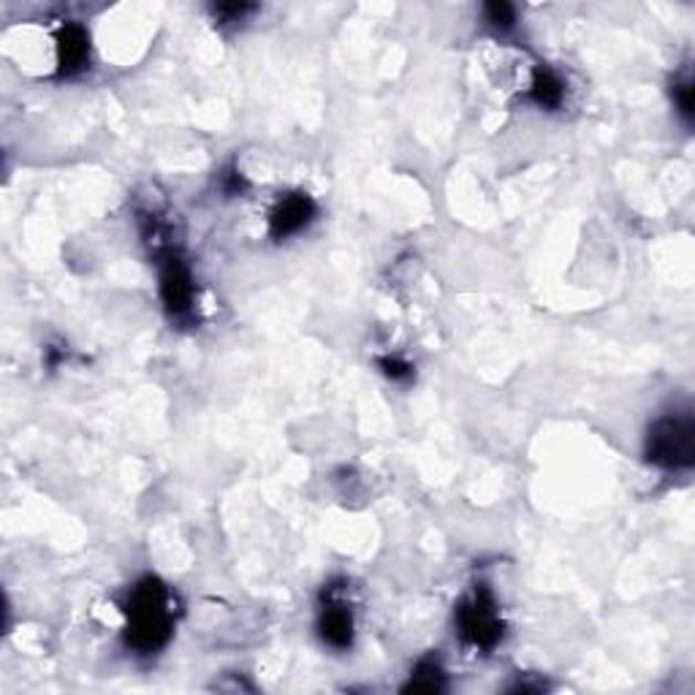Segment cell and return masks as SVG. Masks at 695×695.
I'll return each mask as SVG.
<instances>
[{
  "label": "cell",
  "instance_id": "6da1fadb",
  "mask_svg": "<svg viewBox=\"0 0 695 695\" xmlns=\"http://www.w3.org/2000/svg\"><path fill=\"white\" fill-rule=\"evenodd\" d=\"M125 641L139 655L164 650L174 631V603L169 587L160 579L145 577L136 581L125 603Z\"/></svg>",
  "mask_w": 695,
  "mask_h": 695
},
{
  "label": "cell",
  "instance_id": "7a4b0ae2",
  "mask_svg": "<svg viewBox=\"0 0 695 695\" xmlns=\"http://www.w3.org/2000/svg\"><path fill=\"white\" fill-rule=\"evenodd\" d=\"M646 459L663 470H687L695 459V424L691 416L657 418L646 435Z\"/></svg>",
  "mask_w": 695,
  "mask_h": 695
},
{
  "label": "cell",
  "instance_id": "3957f363",
  "mask_svg": "<svg viewBox=\"0 0 695 695\" xmlns=\"http://www.w3.org/2000/svg\"><path fill=\"white\" fill-rule=\"evenodd\" d=\"M457 631L465 644L476 650H495L502 639V616L487 587H476L457 606Z\"/></svg>",
  "mask_w": 695,
  "mask_h": 695
},
{
  "label": "cell",
  "instance_id": "277c9868",
  "mask_svg": "<svg viewBox=\"0 0 695 695\" xmlns=\"http://www.w3.org/2000/svg\"><path fill=\"white\" fill-rule=\"evenodd\" d=\"M158 289L164 308L174 319H185L194 310V278H190L188 263L174 256L172 250H166L158 261Z\"/></svg>",
  "mask_w": 695,
  "mask_h": 695
},
{
  "label": "cell",
  "instance_id": "5b68a950",
  "mask_svg": "<svg viewBox=\"0 0 695 695\" xmlns=\"http://www.w3.org/2000/svg\"><path fill=\"white\" fill-rule=\"evenodd\" d=\"M315 218V204L308 194H289L274 204L272 215H269V234L272 239H289L297 237L310 226Z\"/></svg>",
  "mask_w": 695,
  "mask_h": 695
},
{
  "label": "cell",
  "instance_id": "8992f818",
  "mask_svg": "<svg viewBox=\"0 0 695 695\" xmlns=\"http://www.w3.org/2000/svg\"><path fill=\"white\" fill-rule=\"evenodd\" d=\"M353 611L343 598H326L319 611V636L326 646L343 652L353 644Z\"/></svg>",
  "mask_w": 695,
  "mask_h": 695
},
{
  "label": "cell",
  "instance_id": "52a82bcc",
  "mask_svg": "<svg viewBox=\"0 0 695 695\" xmlns=\"http://www.w3.org/2000/svg\"><path fill=\"white\" fill-rule=\"evenodd\" d=\"M55 52H58V69L60 74L71 76L80 74L82 69L90 63V35L82 25H63L58 30L55 39Z\"/></svg>",
  "mask_w": 695,
  "mask_h": 695
},
{
  "label": "cell",
  "instance_id": "ba28073f",
  "mask_svg": "<svg viewBox=\"0 0 695 695\" xmlns=\"http://www.w3.org/2000/svg\"><path fill=\"white\" fill-rule=\"evenodd\" d=\"M530 98L536 101L541 110H560L562 101H566V82L560 80V74L551 69H538L532 76L530 85Z\"/></svg>",
  "mask_w": 695,
  "mask_h": 695
},
{
  "label": "cell",
  "instance_id": "9c48e42d",
  "mask_svg": "<svg viewBox=\"0 0 695 695\" xmlns=\"http://www.w3.org/2000/svg\"><path fill=\"white\" fill-rule=\"evenodd\" d=\"M446 687V674L437 666L435 661H422L416 666V671L411 674V682H407L405 691H416V693H437Z\"/></svg>",
  "mask_w": 695,
  "mask_h": 695
},
{
  "label": "cell",
  "instance_id": "30bf717a",
  "mask_svg": "<svg viewBox=\"0 0 695 695\" xmlns=\"http://www.w3.org/2000/svg\"><path fill=\"white\" fill-rule=\"evenodd\" d=\"M484 14H487V22L497 30H511L514 22H517V9L508 3H489L484 6Z\"/></svg>",
  "mask_w": 695,
  "mask_h": 695
},
{
  "label": "cell",
  "instance_id": "8fae6325",
  "mask_svg": "<svg viewBox=\"0 0 695 695\" xmlns=\"http://www.w3.org/2000/svg\"><path fill=\"white\" fill-rule=\"evenodd\" d=\"M674 104H676V112H680L682 117L687 120V123H691V117H693V82H691V76H685V80L682 82H674Z\"/></svg>",
  "mask_w": 695,
  "mask_h": 695
},
{
  "label": "cell",
  "instance_id": "7c38bea8",
  "mask_svg": "<svg viewBox=\"0 0 695 695\" xmlns=\"http://www.w3.org/2000/svg\"><path fill=\"white\" fill-rule=\"evenodd\" d=\"M383 367H386V375H392V377H405V375H411V367H407V364H403V362H392V359H386V362H383Z\"/></svg>",
  "mask_w": 695,
  "mask_h": 695
}]
</instances>
